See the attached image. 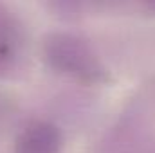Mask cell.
<instances>
[{
	"label": "cell",
	"mask_w": 155,
	"mask_h": 153,
	"mask_svg": "<svg viewBox=\"0 0 155 153\" xmlns=\"http://www.w3.org/2000/svg\"><path fill=\"white\" fill-rule=\"evenodd\" d=\"M47 61L63 74L79 79L99 77L101 69L92 50L76 36L52 34L45 41Z\"/></svg>",
	"instance_id": "1"
},
{
	"label": "cell",
	"mask_w": 155,
	"mask_h": 153,
	"mask_svg": "<svg viewBox=\"0 0 155 153\" xmlns=\"http://www.w3.org/2000/svg\"><path fill=\"white\" fill-rule=\"evenodd\" d=\"M16 31L13 22L0 11V69H4L15 56Z\"/></svg>",
	"instance_id": "3"
},
{
	"label": "cell",
	"mask_w": 155,
	"mask_h": 153,
	"mask_svg": "<svg viewBox=\"0 0 155 153\" xmlns=\"http://www.w3.org/2000/svg\"><path fill=\"white\" fill-rule=\"evenodd\" d=\"M60 137L58 132L45 124V122H36L22 133L18 141V151L20 153H54L58 150Z\"/></svg>",
	"instance_id": "2"
}]
</instances>
